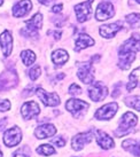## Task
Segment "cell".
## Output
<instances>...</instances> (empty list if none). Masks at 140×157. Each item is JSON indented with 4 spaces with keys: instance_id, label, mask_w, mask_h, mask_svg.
Listing matches in <instances>:
<instances>
[{
    "instance_id": "obj_1",
    "label": "cell",
    "mask_w": 140,
    "mask_h": 157,
    "mask_svg": "<svg viewBox=\"0 0 140 157\" xmlns=\"http://www.w3.org/2000/svg\"><path fill=\"white\" fill-rule=\"evenodd\" d=\"M25 25L26 28L21 31V33L26 36V37H33V36H36L37 35V31L40 30L41 26H43V16H41V14L38 13L33 15L32 18L25 21Z\"/></svg>"
},
{
    "instance_id": "obj_2",
    "label": "cell",
    "mask_w": 140,
    "mask_h": 157,
    "mask_svg": "<svg viewBox=\"0 0 140 157\" xmlns=\"http://www.w3.org/2000/svg\"><path fill=\"white\" fill-rule=\"evenodd\" d=\"M137 122H138V118H137V116L134 113H130V111L125 113L123 115V117L121 119L119 124H118V128H117V131H122V132H119L117 135L121 136V135L127 134L132 127L136 126Z\"/></svg>"
},
{
    "instance_id": "obj_3",
    "label": "cell",
    "mask_w": 140,
    "mask_h": 157,
    "mask_svg": "<svg viewBox=\"0 0 140 157\" xmlns=\"http://www.w3.org/2000/svg\"><path fill=\"white\" fill-rule=\"evenodd\" d=\"M90 108V105L88 102L82 100H77V99H70L67 101L66 109L74 115V117L78 118L83 116V113Z\"/></svg>"
},
{
    "instance_id": "obj_4",
    "label": "cell",
    "mask_w": 140,
    "mask_h": 157,
    "mask_svg": "<svg viewBox=\"0 0 140 157\" xmlns=\"http://www.w3.org/2000/svg\"><path fill=\"white\" fill-rule=\"evenodd\" d=\"M93 1L94 0H88V1H84L82 4H78L75 6V13H76L78 22H86L88 18H91Z\"/></svg>"
},
{
    "instance_id": "obj_5",
    "label": "cell",
    "mask_w": 140,
    "mask_h": 157,
    "mask_svg": "<svg viewBox=\"0 0 140 157\" xmlns=\"http://www.w3.org/2000/svg\"><path fill=\"white\" fill-rule=\"evenodd\" d=\"M107 95H108V87L103 83L100 82L92 83V86L88 88V96L94 102L105 100Z\"/></svg>"
},
{
    "instance_id": "obj_6",
    "label": "cell",
    "mask_w": 140,
    "mask_h": 157,
    "mask_svg": "<svg viewBox=\"0 0 140 157\" xmlns=\"http://www.w3.org/2000/svg\"><path fill=\"white\" fill-rule=\"evenodd\" d=\"M22 140V132L20 130V127L14 126L5 132L4 134V144L7 147H15L18 146Z\"/></svg>"
},
{
    "instance_id": "obj_7",
    "label": "cell",
    "mask_w": 140,
    "mask_h": 157,
    "mask_svg": "<svg viewBox=\"0 0 140 157\" xmlns=\"http://www.w3.org/2000/svg\"><path fill=\"white\" fill-rule=\"evenodd\" d=\"M118 105L116 102H110L108 105H105L101 107L100 109H98L94 113V117L98 121H107L115 116V113H117Z\"/></svg>"
},
{
    "instance_id": "obj_8",
    "label": "cell",
    "mask_w": 140,
    "mask_h": 157,
    "mask_svg": "<svg viewBox=\"0 0 140 157\" xmlns=\"http://www.w3.org/2000/svg\"><path fill=\"white\" fill-rule=\"evenodd\" d=\"M115 15L114 6L108 2V1H103L100 2L96 7L95 12V18L98 21H105L108 18H111Z\"/></svg>"
},
{
    "instance_id": "obj_9",
    "label": "cell",
    "mask_w": 140,
    "mask_h": 157,
    "mask_svg": "<svg viewBox=\"0 0 140 157\" xmlns=\"http://www.w3.org/2000/svg\"><path fill=\"white\" fill-rule=\"evenodd\" d=\"M36 94L38 95L40 101L47 107H55L60 105V98L56 93H48L39 87L36 90Z\"/></svg>"
},
{
    "instance_id": "obj_10",
    "label": "cell",
    "mask_w": 140,
    "mask_h": 157,
    "mask_svg": "<svg viewBox=\"0 0 140 157\" xmlns=\"http://www.w3.org/2000/svg\"><path fill=\"white\" fill-rule=\"evenodd\" d=\"M77 76L84 84H92L94 80V75H93V67L91 62L79 64Z\"/></svg>"
},
{
    "instance_id": "obj_11",
    "label": "cell",
    "mask_w": 140,
    "mask_h": 157,
    "mask_svg": "<svg viewBox=\"0 0 140 157\" xmlns=\"http://www.w3.org/2000/svg\"><path fill=\"white\" fill-rule=\"evenodd\" d=\"M93 140V134L91 132H85V133H79V134L75 135L72 140H71V147L74 150L79 151L84 148L85 144H90Z\"/></svg>"
},
{
    "instance_id": "obj_12",
    "label": "cell",
    "mask_w": 140,
    "mask_h": 157,
    "mask_svg": "<svg viewBox=\"0 0 140 157\" xmlns=\"http://www.w3.org/2000/svg\"><path fill=\"white\" fill-rule=\"evenodd\" d=\"M18 84V76L15 72L6 71L0 76V91H7Z\"/></svg>"
},
{
    "instance_id": "obj_13",
    "label": "cell",
    "mask_w": 140,
    "mask_h": 157,
    "mask_svg": "<svg viewBox=\"0 0 140 157\" xmlns=\"http://www.w3.org/2000/svg\"><path fill=\"white\" fill-rule=\"evenodd\" d=\"M0 46H1V51L5 57H8L12 53V48H13V37L9 31H4L0 35Z\"/></svg>"
},
{
    "instance_id": "obj_14",
    "label": "cell",
    "mask_w": 140,
    "mask_h": 157,
    "mask_svg": "<svg viewBox=\"0 0 140 157\" xmlns=\"http://www.w3.org/2000/svg\"><path fill=\"white\" fill-rule=\"evenodd\" d=\"M140 51V36L138 33L132 35L131 38H129L126 41H124L123 45L119 47L118 52H139Z\"/></svg>"
},
{
    "instance_id": "obj_15",
    "label": "cell",
    "mask_w": 140,
    "mask_h": 157,
    "mask_svg": "<svg viewBox=\"0 0 140 157\" xmlns=\"http://www.w3.org/2000/svg\"><path fill=\"white\" fill-rule=\"evenodd\" d=\"M40 113L39 105L36 103L35 101H28L24 105H22V109H21V113L24 119L29 121L32 119L33 117H36L38 113Z\"/></svg>"
},
{
    "instance_id": "obj_16",
    "label": "cell",
    "mask_w": 140,
    "mask_h": 157,
    "mask_svg": "<svg viewBox=\"0 0 140 157\" xmlns=\"http://www.w3.org/2000/svg\"><path fill=\"white\" fill-rule=\"evenodd\" d=\"M56 133V128L52 124H43L35 130V135L37 139H47Z\"/></svg>"
},
{
    "instance_id": "obj_17",
    "label": "cell",
    "mask_w": 140,
    "mask_h": 157,
    "mask_svg": "<svg viewBox=\"0 0 140 157\" xmlns=\"http://www.w3.org/2000/svg\"><path fill=\"white\" fill-rule=\"evenodd\" d=\"M134 60H136L134 52H118V67L121 69L127 70Z\"/></svg>"
},
{
    "instance_id": "obj_18",
    "label": "cell",
    "mask_w": 140,
    "mask_h": 157,
    "mask_svg": "<svg viewBox=\"0 0 140 157\" xmlns=\"http://www.w3.org/2000/svg\"><path fill=\"white\" fill-rule=\"evenodd\" d=\"M32 8V4L30 0H21L13 7V15L15 17L25 16Z\"/></svg>"
},
{
    "instance_id": "obj_19",
    "label": "cell",
    "mask_w": 140,
    "mask_h": 157,
    "mask_svg": "<svg viewBox=\"0 0 140 157\" xmlns=\"http://www.w3.org/2000/svg\"><path fill=\"white\" fill-rule=\"evenodd\" d=\"M123 28L122 23H110V24H106V25L100 26V35L103 38H113L118 31Z\"/></svg>"
},
{
    "instance_id": "obj_20",
    "label": "cell",
    "mask_w": 140,
    "mask_h": 157,
    "mask_svg": "<svg viewBox=\"0 0 140 157\" xmlns=\"http://www.w3.org/2000/svg\"><path fill=\"white\" fill-rule=\"evenodd\" d=\"M95 133H96V142H98V144H99L102 149H110V148H113V147H115L113 138H110L106 132L99 131V130H98Z\"/></svg>"
},
{
    "instance_id": "obj_21",
    "label": "cell",
    "mask_w": 140,
    "mask_h": 157,
    "mask_svg": "<svg viewBox=\"0 0 140 157\" xmlns=\"http://www.w3.org/2000/svg\"><path fill=\"white\" fill-rule=\"evenodd\" d=\"M94 45V40L93 38H91L88 35H85V33H82V35L78 36V38L76 39V43H75V51L76 52H79L84 48H88V46H93Z\"/></svg>"
},
{
    "instance_id": "obj_22",
    "label": "cell",
    "mask_w": 140,
    "mask_h": 157,
    "mask_svg": "<svg viewBox=\"0 0 140 157\" xmlns=\"http://www.w3.org/2000/svg\"><path fill=\"white\" fill-rule=\"evenodd\" d=\"M123 147L134 156L140 157V141L134 139H126L125 141H123Z\"/></svg>"
},
{
    "instance_id": "obj_23",
    "label": "cell",
    "mask_w": 140,
    "mask_h": 157,
    "mask_svg": "<svg viewBox=\"0 0 140 157\" xmlns=\"http://www.w3.org/2000/svg\"><path fill=\"white\" fill-rule=\"evenodd\" d=\"M68 59H69V55L64 49H56L52 54V61L56 67L63 66L68 61Z\"/></svg>"
},
{
    "instance_id": "obj_24",
    "label": "cell",
    "mask_w": 140,
    "mask_h": 157,
    "mask_svg": "<svg viewBox=\"0 0 140 157\" xmlns=\"http://www.w3.org/2000/svg\"><path fill=\"white\" fill-rule=\"evenodd\" d=\"M134 87H140V67L133 70V72L129 77V83L126 85V90L129 92L132 91Z\"/></svg>"
},
{
    "instance_id": "obj_25",
    "label": "cell",
    "mask_w": 140,
    "mask_h": 157,
    "mask_svg": "<svg viewBox=\"0 0 140 157\" xmlns=\"http://www.w3.org/2000/svg\"><path fill=\"white\" fill-rule=\"evenodd\" d=\"M21 59H22L24 66L29 67L36 61V54L30 49H25L21 53Z\"/></svg>"
},
{
    "instance_id": "obj_26",
    "label": "cell",
    "mask_w": 140,
    "mask_h": 157,
    "mask_svg": "<svg viewBox=\"0 0 140 157\" xmlns=\"http://www.w3.org/2000/svg\"><path fill=\"white\" fill-rule=\"evenodd\" d=\"M124 103L132 109H136L140 111V95L137 96H129L124 100Z\"/></svg>"
},
{
    "instance_id": "obj_27",
    "label": "cell",
    "mask_w": 140,
    "mask_h": 157,
    "mask_svg": "<svg viewBox=\"0 0 140 157\" xmlns=\"http://www.w3.org/2000/svg\"><path fill=\"white\" fill-rule=\"evenodd\" d=\"M37 153L44 155V156H49V155L55 154V149L53 148L51 144H41L37 148Z\"/></svg>"
},
{
    "instance_id": "obj_28",
    "label": "cell",
    "mask_w": 140,
    "mask_h": 157,
    "mask_svg": "<svg viewBox=\"0 0 140 157\" xmlns=\"http://www.w3.org/2000/svg\"><path fill=\"white\" fill-rule=\"evenodd\" d=\"M125 20L130 25H138L140 23V14H130V15H127Z\"/></svg>"
},
{
    "instance_id": "obj_29",
    "label": "cell",
    "mask_w": 140,
    "mask_h": 157,
    "mask_svg": "<svg viewBox=\"0 0 140 157\" xmlns=\"http://www.w3.org/2000/svg\"><path fill=\"white\" fill-rule=\"evenodd\" d=\"M41 74V70H40L39 66H35L33 68H31V70L29 71V77H30L31 80H37L38 77Z\"/></svg>"
},
{
    "instance_id": "obj_30",
    "label": "cell",
    "mask_w": 140,
    "mask_h": 157,
    "mask_svg": "<svg viewBox=\"0 0 140 157\" xmlns=\"http://www.w3.org/2000/svg\"><path fill=\"white\" fill-rule=\"evenodd\" d=\"M51 144H53L55 147H64V144H66V140L64 138H62V136H56V138H53L51 140Z\"/></svg>"
},
{
    "instance_id": "obj_31",
    "label": "cell",
    "mask_w": 140,
    "mask_h": 157,
    "mask_svg": "<svg viewBox=\"0 0 140 157\" xmlns=\"http://www.w3.org/2000/svg\"><path fill=\"white\" fill-rule=\"evenodd\" d=\"M69 93L71 95H79V94H82V88L79 87L77 84H71L69 87Z\"/></svg>"
},
{
    "instance_id": "obj_32",
    "label": "cell",
    "mask_w": 140,
    "mask_h": 157,
    "mask_svg": "<svg viewBox=\"0 0 140 157\" xmlns=\"http://www.w3.org/2000/svg\"><path fill=\"white\" fill-rule=\"evenodd\" d=\"M9 109H10V102L8 100L0 101V111L1 113H5V111H7Z\"/></svg>"
},
{
    "instance_id": "obj_33",
    "label": "cell",
    "mask_w": 140,
    "mask_h": 157,
    "mask_svg": "<svg viewBox=\"0 0 140 157\" xmlns=\"http://www.w3.org/2000/svg\"><path fill=\"white\" fill-rule=\"evenodd\" d=\"M25 150H26L25 147L20 148L18 150H16V151L13 154V157H29V155H28V154H25Z\"/></svg>"
},
{
    "instance_id": "obj_34",
    "label": "cell",
    "mask_w": 140,
    "mask_h": 157,
    "mask_svg": "<svg viewBox=\"0 0 140 157\" xmlns=\"http://www.w3.org/2000/svg\"><path fill=\"white\" fill-rule=\"evenodd\" d=\"M62 7H63V6H62V4L56 5V6H54V7L52 8V12H53V13H60V12L62 10Z\"/></svg>"
},
{
    "instance_id": "obj_35",
    "label": "cell",
    "mask_w": 140,
    "mask_h": 157,
    "mask_svg": "<svg viewBox=\"0 0 140 157\" xmlns=\"http://www.w3.org/2000/svg\"><path fill=\"white\" fill-rule=\"evenodd\" d=\"M38 1H39L40 4L46 5V6H47V5H49V4H51V2H52L53 0H38Z\"/></svg>"
},
{
    "instance_id": "obj_36",
    "label": "cell",
    "mask_w": 140,
    "mask_h": 157,
    "mask_svg": "<svg viewBox=\"0 0 140 157\" xmlns=\"http://www.w3.org/2000/svg\"><path fill=\"white\" fill-rule=\"evenodd\" d=\"M2 4H4V0H0V6H1Z\"/></svg>"
},
{
    "instance_id": "obj_37",
    "label": "cell",
    "mask_w": 140,
    "mask_h": 157,
    "mask_svg": "<svg viewBox=\"0 0 140 157\" xmlns=\"http://www.w3.org/2000/svg\"><path fill=\"white\" fill-rule=\"evenodd\" d=\"M0 157H2V151L0 150Z\"/></svg>"
},
{
    "instance_id": "obj_38",
    "label": "cell",
    "mask_w": 140,
    "mask_h": 157,
    "mask_svg": "<svg viewBox=\"0 0 140 157\" xmlns=\"http://www.w3.org/2000/svg\"><path fill=\"white\" fill-rule=\"evenodd\" d=\"M137 2H138V4H140V0H136Z\"/></svg>"
}]
</instances>
